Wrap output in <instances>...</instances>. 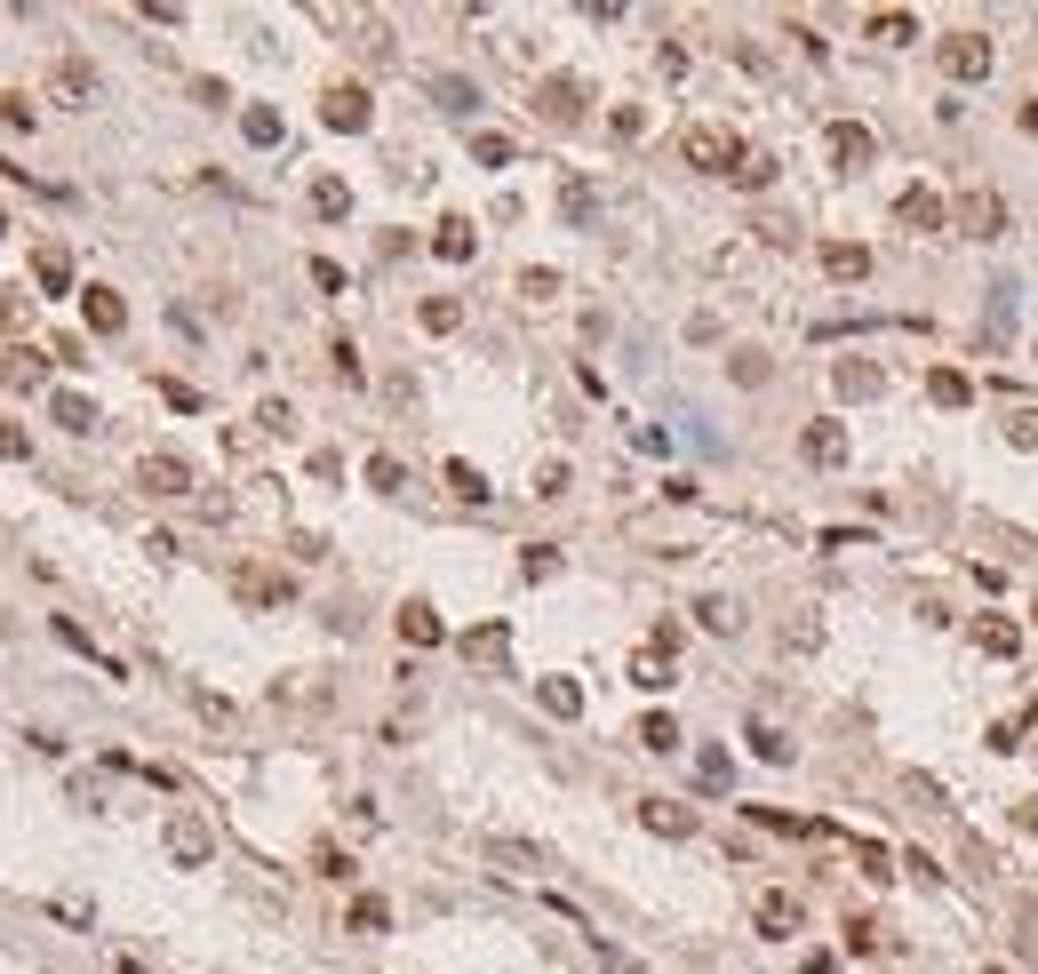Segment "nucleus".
<instances>
[{
	"label": "nucleus",
	"instance_id": "nucleus-1",
	"mask_svg": "<svg viewBox=\"0 0 1038 974\" xmlns=\"http://www.w3.org/2000/svg\"><path fill=\"white\" fill-rule=\"evenodd\" d=\"M679 160H687V168H703V176H735V168H743L751 152H743V137H735V128L703 120V128H687V137H679Z\"/></svg>",
	"mask_w": 1038,
	"mask_h": 974
},
{
	"label": "nucleus",
	"instance_id": "nucleus-2",
	"mask_svg": "<svg viewBox=\"0 0 1038 974\" xmlns=\"http://www.w3.org/2000/svg\"><path fill=\"white\" fill-rule=\"evenodd\" d=\"M951 224L966 232V240H998V232L1015 224V208H1007V200H998L991 184H975L966 200H951Z\"/></svg>",
	"mask_w": 1038,
	"mask_h": 974
},
{
	"label": "nucleus",
	"instance_id": "nucleus-3",
	"mask_svg": "<svg viewBox=\"0 0 1038 974\" xmlns=\"http://www.w3.org/2000/svg\"><path fill=\"white\" fill-rule=\"evenodd\" d=\"M320 120H328V128H336V137H360V128H367V120H376V96H367L360 81H336V88H328V96H320Z\"/></svg>",
	"mask_w": 1038,
	"mask_h": 974
},
{
	"label": "nucleus",
	"instance_id": "nucleus-4",
	"mask_svg": "<svg viewBox=\"0 0 1038 974\" xmlns=\"http://www.w3.org/2000/svg\"><path fill=\"white\" fill-rule=\"evenodd\" d=\"M208 855H216V831L200 823L192 807H176V815H169V863H176V870H200Z\"/></svg>",
	"mask_w": 1038,
	"mask_h": 974
},
{
	"label": "nucleus",
	"instance_id": "nucleus-5",
	"mask_svg": "<svg viewBox=\"0 0 1038 974\" xmlns=\"http://www.w3.org/2000/svg\"><path fill=\"white\" fill-rule=\"evenodd\" d=\"M943 73L951 81H991L998 73V49L983 41V32H951V41H943Z\"/></svg>",
	"mask_w": 1038,
	"mask_h": 974
},
{
	"label": "nucleus",
	"instance_id": "nucleus-6",
	"mask_svg": "<svg viewBox=\"0 0 1038 974\" xmlns=\"http://www.w3.org/2000/svg\"><path fill=\"white\" fill-rule=\"evenodd\" d=\"M895 224H911V232H951V200L934 192V184H902V192H895Z\"/></svg>",
	"mask_w": 1038,
	"mask_h": 974
},
{
	"label": "nucleus",
	"instance_id": "nucleus-7",
	"mask_svg": "<svg viewBox=\"0 0 1038 974\" xmlns=\"http://www.w3.org/2000/svg\"><path fill=\"white\" fill-rule=\"evenodd\" d=\"M488 870H504V879H544V870H552V855L544 847H535V838H488Z\"/></svg>",
	"mask_w": 1038,
	"mask_h": 974
},
{
	"label": "nucleus",
	"instance_id": "nucleus-8",
	"mask_svg": "<svg viewBox=\"0 0 1038 974\" xmlns=\"http://www.w3.org/2000/svg\"><path fill=\"white\" fill-rule=\"evenodd\" d=\"M49 88H56V105H73V113H88L96 96H105V81H96V64H88V56H56Z\"/></svg>",
	"mask_w": 1038,
	"mask_h": 974
},
{
	"label": "nucleus",
	"instance_id": "nucleus-9",
	"mask_svg": "<svg viewBox=\"0 0 1038 974\" xmlns=\"http://www.w3.org/2000/svg\"><path fill=\"white\" fill-rule=\"evenodd\" d=\"M823 152H831V168H847V176H855V168H870L879 137H870L863 120H831V128H823Z\"/></svg>",
	"mask_w": 1038,
	"mask_h": 974
},
{
	"label": "nucleus",
	"instance_id": "nucleus-10",
	"mask_svg": "<svg viewBox=\"0 0 1038 974\" xmlns=\"http://www.w3.org/2000/svg\"><path fill=\"white\" fill-rule=\"evenodd\" d=\"M799 456H807L815 472H839V463H847V424H831V416H815L807 431H799Z\"/></svg>",
	"mask_w": 1038,
	"mask_h": 974
},
{
	"label": "nucleus",
	"instance_id": "nucleus-11",
	"mask_svg": "<svg viewBox=\"0 0 1038 974\" xmlns=\"http://www.w3.org/2000/svg\"><path fill=\"white\" fill-rule=\"evenodd\" d=\"M535 113H544L552 128H567V120H584V81H576V73H552L544 88H535Z\"/></svg>",
	"mask_w": 1038,
	"mask_h": 974
},
{
	"label": "nucleus",
	"instance_id": "nucleus-12",
	"mask_svg": "<svg viewBox=\"0 0 1038 974\" xmlns=\"http://www.w3.org/2000/svg\"><path fill=\"white\" fill-rule=\"evenodd\" d=\"M799 919H807V911H799V895H783V887H767V895L751 902V927L775 934V943H783V934H799Z\"/></svg>",
	"mask_w": 1038,
	"mask_h": 974
},
{
	"label": "nucleus",
	"instance_id": "nucleus-13",
	"mask_svg": "<svg viewBox=\"0 0 1038 974\" xmlns=\"http://www.w3.org/2000/svg\"><path fill=\"white\" fill-rule=\"evenodd\" d=\"M137 488L145 495H192V463L184 456H145L137 463Z\"/></svg>",
	"mask_w": 1038,
	"mask_h": 974
},
{
	"label": "nucleus",
	"instance_id": "nucleus-14",
	"mask_svg": "<svg viewBox=\"0 0 1038 974\" xmlns=\"http://www.w3.org/2000/svg\"><path fill=\"white\" fill-rule=\"evenodd\" d=\"M431 256H440V264H472V256H480L472 216H440V224H431Z\"/></svg>",
	"mask_w": 1038,
	"mask_h": 974
},
{
	"label": "nucleus",
	"instance_id": "nucleus-15",
	"mask_svg": "<svg viewBox=\"0 0 1038 974\" xmlns=\"http://www.w3.org/2000/svg\"><path fill=\"white\" fill-rule=\"evenodd\" d=\"M559 216L576 224V232H591V224H599V192H591L584 168H567V176H559Z\"/></svg>",
	"mask_w": 1038,
	"mask_h": 974
},
{
	"label": "nucleus",
	"instance_id": "nucleus-16",
	"mask_svg": "<svg viewBox=\"0 0 1038 974\" xmlns=\"http://www.w3.org/2000/svg\"><path fill=\"white\" fill-rule=\"evenodd\" d=\"M399 640H408V647H440L448 640L440 608H431V599H399Z\"/></svg>",
	"mask_w": 1038,
	"mask_h": 974
},
{
	"label": "nucleus",
	"instance_id": "nucleus-17",
	"mask_svg": "<svg viewBox=\"0 0 1038 974\" xmlns=\"http://www.w3.org/2000/svg\"><path fill=\"white\" fill-rule=\"evenodd\" d=\"M640 823L655 838H695V807H679V799H640Z\"/></svg>",
	"mask_w": 1038,
	"mask_h": 974
},
{
	"label": "nucleus",
	"instance_id": "nucleus-18",
	"mask_svg": "<svg viewBox=\"0 0 1038 974\" xmlns=\"http://www.w3.org/2000/svg\"><path fill=\"white\" fill-rule=\"evenodd\" d=\"M232 591H240L248 608H280L296 584H288V576H272V567H240V576H232Z\"/></svg>",
	"mask_w": 1038,
	"mask_h": 974
},
{
	"label": "nucleus",
	"instance_id": "nucleus-19",
	"mask_svg": "<svg viewBox=\"0 0 1038 974\" xmlns=\"http://www.w3.org/2000/svg\"><path fill=\"white\" fill-rule=\"evenodd\" d=\"M679 679V663H672V647H640V655H631V687H648V695H663V687H672Z\"/></svg>",
	"mask_w": 1038,
	"mask_h": 974
},
{
	"label": "nucleus",
	"instance_id": "nucleus-20",
	"mask_svg": "<svg viewBox=\"0 0 1038 974\" xmlns=\"http://www.w3.org/2000/svg\"><path fill=\"white\" fill-rule=\"evenodd\" d=\"M32 288H41V296H64V288H73V256H64L56 240L32 248Z\"/></svg>",
	"mask_w": 1038,
	"mask_h": 974
},
{
	"label": "nucleus",
	"instance_id": "nucleus-21",
	"mask_svg": "<svg viewBox=\"0 0 1038 974\" xmlns=\"http://www.w3.org/2000/svg\"><path fill=\"white\" fill-rule=\"evenodd\" d=\"M81 320H88L96 335H120V328H128V304H120L113 288H81Z\"/></svg>",
	"mask_w": 1038,
	"mask_h": 974
},
{
	"label": "nucleus",
	"instance_id": "nucleus-22",
	"mask_svg": "<svg viewBox=\"0 0 1038 974\" xmlns=\"http://www.w3.org/2000/svg\"><path fill=\"white\" fill-rule=\"evenodd\" d=\"M831 384H839V399H879V360H839V367H831Z\"/></svg>",
	"mask_w": 1038,
	"mask_h": 974
},
{
	"label": "nucleus",
	"instance_id": "nucleus-23",
	"mask_svg": "<svg viewBox=\"0 0 1038 974\" xmlns=\"http://www.w3.org/2000/svg\"><path fill=\"white\" fill-rule=\"evenodd\" d=\"M823 272L831 280H870V248L863 240H823Z\"/></svg>",
	"mask_w": 1038,
	"mask_h": 974
},
{
	"label": "nucleus",
	"instance_id": "nucleus-24",
	"mask_svg": "<svg viewBox=\"0 0 1038 974\" xmlns=\"http://www.w3.org/2000/svg\"><path fill=\"white\" fill-rule=\"evenodd\" d=\"M312 216L320 224H344L352 216V184L344 176H312Z\"/></svg>",
	"mask_w": 1038,
	"mask_h": 974
},
{
	"label": "nucleus",
	"instance_id": "nucleus-25",
	"mask_svg": "<svg viewBox=\"0 0 1038 974\" xmlns=\"http://www.w3.org/2000/svg\"><path fill=\"white\" fill-rule=\"evenodd\" d=\"M870 41H879V49H911L919 41V17L911 9H879V17H870Z\"/></svg>",
	"mask_w": 1038,
	"mask_h": 974
},
{
	"label": "nucleus",
	"instance_id": "nucleus-26",
	"mask_svg": "<svg viewBox=\"0 0 1038 974\" xmlns=\"http://www.w3.org/2000/svg\"><path fill=\"white\" fill-rule=\"evenodd\" d=\"M463 655H472V663H504V655H512V623H480V631H463Z\"/></svg>",
	"mask_w": 1038,
	"mask_h": 974
},
{
	"label": "nucleus",
	"instance_id": "nucleus-27",
	"mask_svg": "<svg viewBox=\"0 0 1038 974\" xmlns=\"http://www.w3.org/2000/svg\"><path fill=\"white\" fill-rule=\"evenodd\" d=\"M535 703H544L552 719H584V687L576 679H535Z\"/></svg>",
	"mask_w": 1038,
	"mask_h": 974
},
{
	"label": "nucleus",
	"instance_id": "nucleus-28",
	"mask_svg": "<svg viewBox=\"0 0 1038 974\" xmlns=\"http://www.w3.org/2000/svg\"><path fill=\"white\" fill-rule=\"evenodd\" d=\"M743 743H751V751H759L767 767H791V735H783V727H767V719H751V727H743Z\"/></svg>",
	"mask_w": 1038,
	"mask_h": 974
},
{
	"label": "nucleus",
	"instance_id": "nucleus-29",
	"mask_svg": "<svg viewBox=\"0 0 1038 974\" xmlns=\"http://www.w3.org/2000/svg\"><path fill=\"white\" fill-rule=\"evenodd\" d=\"M695 783H703V791H727V783H735L727 743H703V751H695Z\"/></svg>",
	"mask_w": 1038,
	"mask_h": 974
},
{
	"label": "nucleus",
	"instance_id": "nucleus-30",
	"mask_svg": "<svg viewBox=\"0 0 1038 974\" xmlns=\"http://www.w3.org/2000/svg\"><path fill=\"white\" fill-rule=\"evenodd\" d=\"M927 399H943V408H966V399H975V384H966L959 367H927Z\"/></svg>",
	"mask_w": 1038,
	"mask_h": 974
},
{
	"label": "nucleus",
	"instance_id": "nucleus-31",
	"mask_svg": "<svg viewBox=\"0 0 1038 974\" xmlns=\"http://www.w3.org/2000/svg\"><path fill=\"white\" fill-rule=\"evenodd\" d=\"M240 137H248V145H280V137H288V120H280L272 105H248V113H240Z\"/></svg>",
	"mask_w": 1038,
	"mask_h": 974
},
{
	"label": "nucleus",
	"instance_id": "nucleus-32",
	"mask_svg": "<svg viewBox=\"0 0 1038 974\" xmlns=\"http://www.w3.org/2000/svg\"><path fill=\"white\" fill-rule=\"evenodd\" d=\"M49 416H56L64 431H96V399H81V392H56V399H49Z\"/></svg>",
	"mask_w": 1038,
	"mask_h": 974
},
{
	"label": "nucleus",
	"instance_id": "nucleus-33",
	"mask_svg": "<svg viewBox=\"0 0 1038 974\" xmlns=\"http://www.w3.org/2000/svg\"><path fill=\"white\" fill-rule=\"evenodd\" d=\"M631 735H640V751H679V719H672V711H648Z\"/></svg>",
	"mask_w": 1038,
	"mask_h": 974
},
{
	"label": "nucleus",
	"instance_id": "nucleus-34",
	"mask_svg": "<svg viewBox=\"0 0 1038 974\" xmlns=\"http://www.w3.org/2000/svg\"><path fill=\"white\" fill-rule=\"evenodd\" d=\"M49 631H56V640H64V647H73V655H88V663H105V671H113V679H120V663H113V655H96V640H88V631H81L73 616H49Z\"/></svg>",
	"mask_w": 1038,
	"mask_h": 974
},
{
	"label": "nucleus",
	"instance_id": "nucleus-35",
	"mask_svg": "<svg viewBox=\"0 0 1038 974\" xmlns=\"http://www.w3.org/2000/svg\"><path fill=\"white\" fill-rule=\"evenodd\" d=\"M695 623H703V631H719V640H735V623H743V616H735V599H719V591H711V599H695Z\"/></svg>",
	"mask_w": 1038,
	"mask_h": 974
},
{
	"label": "nucleus",
	"instance_id": "nucleus-36",
	"mask_svg": "<svg viewBox=\"0 0 1038 974\" xmlns=\"http://www.w3.org/2000/svg\"><path fill=\"white\" fill-rule=\"evenodd\" d=\"M975 647H983V655H1015V647H1023V631H1015V623H998V616H983V623H975Z\"/></svg>",
	"mask_w": 1038,
	"mask_h": 974
},
{
	"label": "nucleus",
	"instance_id": "nucleus-37",
	"mask_svg": "<svg viewBox=\"0 0 1038 974\" xmlns=\"http://www.w3.org/2000/svg\"><path fill=\"white\" fill-rule=\"evenodd\" d=\"M392 927V902L384 895H352V934H384Z\"/></svg>",
	"mask_w": 1038,
	"mask_h": 974
},
{
	"label": "nucleus",
	"instance_id": "nucleus-38",
	"mask_svg": "<svg viewBox=\"0 0 1038 974\" xmlns=\"http://www.w3.org/2000/svg\"><path fill=\"white\" fill-rule=\"evenodd\" d=\"M431 335H456L463 328V304H456V296H424V312H416Z\"/></svg>",
	"mask_w": 1038,
	"mask_h": 974
},
{
	"label": "nucleus",
	"instance_id": "nucleus-39",
	"mask_svg": "<svg viewBox=\"0 0 1038 974\" xmlns=\"http://www.w3.org/2000/svg\"><path fill=\"white\" fill-rule=\"evenodd\" d=\"M512 152H520V145L504 137V128H480V137H472V160H480V168H512Z\"/></svg>",
	"mask_w": 1038,
	"mask_h": 974
},
{
	"label": "nucleus",
	"instance_id": "nucleus-40",
	"mask_svg": "<svg viewBox=\"0 0 1038 974\" xmlns=\"http://www.w3.org/2000/svg\"><path fill=\"white\" fill-rule=\"evenodd\" d=\"M367 488H376V495H399V488H408V463H399V456H367Z\"/></svg>",
	"mask_w": 1038,
	"mask_h": 974
},
{
	"label": "nucleus",
	"instance_id": "nucleus-41",
	"mask_svg": "<svg viewBox=\"0 0 1038 974\" xmlns=\"http://www.w3.org/2000/svg\"><path fill=\"white\" fill-rule=\"evenodd\" d=\"M431 96H440L448 113H472V105H480V88H472V81H456V73H431Z\"/></svg>",
	"mask_w": 1038,
	"mask_h": 974
},
{
	"label": "nucleus",
	"instance_id": "nucleus-42",
	"mask_svg": "<svg viewBox=\"0 0 1038 974\" xmlns=\"http://www.w3.org/2000/svg\"><path fill=\"white\" fill-rule=\"evenodd\" d=\"M552 576H559V552L552 544H527L520 552V584H552Z\"/></svg>",
	"mask_w": 1038,
	"mask_h": 974
},
{
	"label": "nucleus",
	"instance_id": "nucleus-43",
	"mask_svg": "<svg viewBox=\"0 0 1038 974\" xmlns=\"http://www.w3.org/2000/svg\"><path fill=\"white\" fill-rule=\"evenodd\" d=\"M448 488H456L463 503H488V495H495V488H488V480H480V472H472V463H463V456L448 463Z\"/></svg>",
	"mask_w": 1038,
	"mask_h": 974
},
{
	"label": "nucleus",
	"instance_id": "nucleus-44",
	"mask_svg": "<svg viewBox=\"0 0 1038 974\" xmlns=\"http://www.w3.org/2000/svg\"><path fill=\"white\" fill-rule=\"evenodd\" d=\"M735 184H743V192H767V184H775V152H751L743 168H735Z\"/></svg>",
	"mask_w": 1038,
	"mask_h": 974
},
{
	"label": "nucleus",
	"instance_id": "nucleus-45",
	"mask_svg": "<svg viewBox=\"0 0 1038 974\" xmlns=\"http://www.w3.org/2000/svg\"><path fill=\"white\" fill-rule=\"evenodd\" d=\"M41 367H49L41 352H24V344H17L9 360H0V376H9V384H41Z\"/></svg>",
	"mask_w": 1038,
	"mask_h": 974
},
{
	"label": "nucleus",
	"instance_id": "nucleus-46",
	"mask_svg": "<svg viewBox=\"0 0 1038 974\" xmlns=\"http://www.w3.org/2000/svg\"><path fill=\"white\" fill-rule=\"evenodd\" d=\"M727 376L759 392V384H767V352H735V360H727Z\"/></svg>",
	"mask_w": 1038,
	"mask_h": 974
},
{
	"label": "nucleus",
	"instance_id": "nucleus-47",
	"mask_svg": "<svg viewBox=\"0 0 1038 974\" xmlns=\"http://www.w3.org/2000/svg\"><path fill=\"white\" fill-rule=\"evenodd\" d=\"M32 456V440H24V424H9V416H0V463H24Z\"/></svg>",
	"mask_w": 1038,
	"mask_h": 974
},
{
	"label": "nucleus",
	"instance_id": "nucleus-48",
	"mask_svg": "<svg viewBox=\"0 0 1038 974\" xmlns=\"http://www.w3.org/2000/svg\"><path fill=\"white\" fill-rule=\"evenodd\" d=\"M520 296H535V304H544V296H559V272H544V264H527V272H520Z\"/></svg>",
	"mask_w": 1038,
	"mask_h": 974
},
{
	"label": "nucleus",
	"instance_id": "nucleus-49",
	"mask_svg": "<svg viewBox=\"0 0 1038 974\" xmlns=\"http://www.w3.org/2000/svg\"><path fill=\"white\" fill-rule=\"evenodd\" d=\"M328 360H336L344 384H360V344H352V335H336V344H328Z\"/></svg>",
	"mask_w": 1038,
	"mask_h": 974
},
{
	"label": "nucleus",
	"instance_id": "nucleus-50",
	"mask_svg": "<svg viewBox=\"0 0 1038 974\" xmlns=\"http://www.w3.org/2000/svg\"><path fill=\"white\" fill-rule=\"evenodd\" d=\"M1007 440H1015V448H1038V408H1015V416H1007Z\"/></svg>",
	"mask_w": 1038,
	"mask_h": 974
},
{
	"label": "nucleus",
	"instance_id": "nucleus-51",
	"mask_svg": "<svg viewBox=\"0 0 1038 974\" xmlns=\"http://www.w3.org/2000/svg\"><path fill=\"white\" fill-rule=\"evenodd\" d=\"M24 312H32V296L24 288H0V328H24Z\"/></svg>",
	"mask_w": 1038,
	"mask_h": 974
},
{
	"label": "nucleus",
	"instance_id": "nucleus-52",
	"mask_svg": "<svg viewBox=\"0 0 1038 974\" xmlns=\"http://www.w3.org/2000/svg\"><path fill=\"white\" fill-rule=\"evenodd\" d=\"M312 863H320V879H352V855L344 847H312Z\"/></svg>",
	"mask_w": 1038,
	"mask_h": 974
},
{
	"label": "nucleus",
	"instance_id": "nucleus-53",
	"mask_svg": "<svg viewBox=\"0 0 1038 974\" xmlns=\"http://www.w3.org/2000/svg\"><path fill=\"white\" fill-rule=\"evenodd\" d=\"M256 424H264V431H296V408H288V399H264Z\"/></svg>",
	"mask_w": 1038,
	"mask_h": 974
},
{
	"label": "nucleus",
	"instance_id": "nucleus-54",
	"mask_svg": "<svg viewBox=\"0 0 1038 974\" xmlns=\"http://www.w3.org/2000/svg\"><path fill=\"white\" fill-rule=\"evenodd\" d=\"M535 495H544V503H552V495H567V463H559V456L544 463V472H535Z\"/></svg>",
	"mask_w": 1038,
	"mask_h": 974
},
{
	"label": "nucleus",
	"instance_id": "nucleus-55",
	"mask_svg": "<svg viewBox=\"0 0 1038 974\" xmlns=\"http://www.w3.org/2000/svg\"><path fill=\"white\" fill-rule=\"evenodd\" d=\"M312 288H328V296H344V264H328V256H312Z\"/></svg>",
	"mask_w": 1038,
	"mask_h": 974
},
{
	"label": "nucleus",
	"instance_id": "nucleus-56",
	"mask_svg": "<svg viewBox=\"0 0 1038 974\" xmlns=\"http://www.w3.org/2000/svg\"><path fill=\"white\" fill-rule=\"evenodd\" d=\"M608 128H616V137L631 145V137H640V128H648V113H640V105H616V120H608Z\"/></svg>",
	"mask_w": 1038,
	"mask_h": 974
},
{
	"label": "nucleus",
	"instance_id": "nucleus-57",
	"mask_svg": "<svg viewBox=\"0 0 1038 974\" xmlns=\"http://www.w3.org/2000/svg\"><path fill=\"white\" fill-rule=\"evenodd\" d=\"M0 128H32V105H24V96L9 88V96H0Z\"/></svg>",
	"mask_w": 1038,
	"mask_h": 974
},
{
	"label": "nucleus",
	"instance_id": "nucleus-58",
	"mask_svg": "<svg viewBox=\"0 0 1038 974\" xmlns=\"http://www.w3.org/2000/svg\"><path fill=\"white\" fill-rule=\"evenodd\" d=\"M991 751H1023V719H998L991 727Z\"/></svg>",
	"mask_w": 1038,
	"mask_h": 974
},
{
	"label": "nucleus",
	"instance_id": "nucleus-59",
	"mask_svg": "<svg viewBox=\"0 0 1038 974\" xmlns=\"http://www.w3.org/2000/svg\"><path fill=\"white\" fill-rule=\"evenodd\" d=\"M296 559L320 567V559H328V535H312V527H304V535H296Z\"/></svg>",
	"mask_w": 1038,
	"mask_h": 974
},
{
	"label": "nucleus",
	"instance_id": "nucleus-60",
	"mask_svg": "<svg viewBox=\"0 0 1038 974\" xmlns=\"http://www.w3.org/2000/svg\"><path fill=\"white\" fill-rule=\"evenodd\" d=\"M799 974H839V959H831V951H815V959L799 966Z\"/></svg>",
	"mask_w": 1038,
	"mask_h": 974
},
{
	"label": "nucleus",
	"instance_id": "nucleus-61",
	"mask_svg": "<svg viewBox=\"0 0 1038 974\" xmlns=\"http://www.w3.org/2000/svg\"><path fill=\"white\" fill-rule=\"evenodd\" d=\"M0 240H9V208H0Z\"/></svg>",
	"mask_w": 1038,
	"mask_h": 974
},
{
	"label": "nucleus",
	"instance_id": "nucleus-62",
	"mask_svg": "<svg viewBox=\"0 0 1038 974\" xmlns=\"http://www.w3.org/2000/svg\"><path fill=\"white\" fill-rule=\"evenodd\" d=\"M1030 727H1038V703H1030Z\"/></svg>",
	"mask_w": 1038,
	"mask_h": 974
},
{
	"label": "nucleus",
	"instance_id": "nucleus-63",
	"mask_svg": "<svg viewBox=\"0 0 1038 974\" xmlns=\"http://www.w3.org/2000/svg\"><path fill=\"white\" fill-rule=\"evenodd\" d=\"M991 974H998V966H991Z\"/></svg>",
	"mask_w": 1038,
	"mask_h": 974
}]
</instances>
